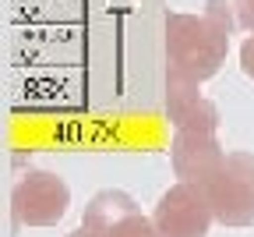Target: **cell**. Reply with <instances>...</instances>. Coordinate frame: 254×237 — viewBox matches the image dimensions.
<instances>
[{"label": "cell", "mask_w": 254, "mask_h": 237, "mask_svg": "<svg viewBox=\"0 0 254 237\" xmlns=\"http://www.w3.org/2000/svg\"><path fill=\"white\" fill-rule=\"evenodd\" d=\"M230 53V32L208 14H166V71H180L194 82L219 75Z\"/></svg>", "instance_id": "obj_1"}, {"label": "cell", "mask_w": 254, "mask_h": 237, "mask_svg": "<svg viewBox=\"0 0 254 237\" xmlns=\"http://www.w3.org/2000/svg\"><path fill=\"white\" fill-rule=\"evenodd\" d=\"M71 209V188L53 170H28L11 188L14 227H57Z\"/></svg>", "instance_id": "obj_2"}, {"label": "cell", "mask_w": 254, "mask_h": 237, "mask_svg": "<svg viewBox=\"0 0 254 237\" xmlns=\"http://www.w3.org/2000/svg\"><path fill=\"white\" fill-rule=\"evenodd\" d=\"M205 198L222 227H254V152H230Z\"/></svg>", "instance_id": "obj_3"}, {"label": "cell", "mask_w": 254, "mask_h": 237, "mask_svg": "<svg viewBox=\"0 0 254 237\" xmlns=\"http://www.w3.org/2000/svg\"><path fill=\"white\" fill-rule=\"evenodd\" d=\"M152 220H155L159 237H208V230L215 223V213H212L201 188L177 181L159 195Z\"/></svg>", "instance_id": "obj_4"}, {"label": "cell", "mask_w": 254, "mask_h": 237, "mask_svg": "<svg viewBox=\"0 0 254 237\" xmlns=\"http://www.w3.org/2000/svg\"><path fill=\"white\" fill-rule=\"evenodd\" d=\"M226 149L219 145L215 134H187V131H173L170 142V159H173V174L180 184H194V188H208L219 170L226 166Z\"/></svg>", "instance_id": "obj_5"}, {"label": "cell", "mask_w": 254, "mask_h": 237, "mask_svg": "<svg viewBox=\"0 0 254 237\" xmlns=\"http://www.w3.org/2000/svg\"><path fill=\"white\" fill-rule=\"evenodd\" d=\"M138 209V202L127 195V191H120V188H103V191H95L88 202H85V216H81V227H88L92 234H106L120 216H127V213H134Z\"/></svg>", "instance_id": "obj_6"}, {"label": "cell", "mask_w": 254, "mask_h": 237, "mask_svg": "<svg viewBox=\"0 0 254 237\" xmlns=\"http://www.w3.org/2000/svg\"><path fill=\"white\" fill-rule=\"evenodd\" d=\"M198 99H201V82L187 78L180 71H166V117H170V124H177Z\"/></svg>", "instance_id": "obj_7"}, {"label": "cell", "mask_w": 254, "mask_h": 237, "mask_svg": "<svg viewBox=\"0 0 254 237\" xmlns=\"http://www.w3.org/2000/svg\"><path fill=\"white\" fill-rule=\"evenodd\" d=\"M219 124H222V114H219V107L212 103V99H198L194 107H190L177 124H173V131H187V134H215L219 131Z\"/></svg>", "instance_id": "obj_8"}, {"label": "cell", "mask_w": 254, "mask_h": 237, "mask_svg": "<svg viewBox=\"0 0 254 237\" xmlns=\"http://www.w3.org/2000/svg\"><path fill=\"white\" fill-rule=\"evenodd\" d=\"M103 237H159V230H155V220L152 216H145L141 209H134V213L120 216Z\"/></svg>", "instance_id": "obj_9"}, {"label": "cell", "mask_w": 254, "mask_h": 237, "mask_svg": "<svg viewBox=\"0 0 254 237\" xmlns=\"http://www.w3.org/2000/svg\"><path fill=\"white\" fill-rule=\"evenodd\" d=\"M205 14L233 36L244 28V0H205Z\"/></svg>", "instance_id": "obj_10"}, {"label": "cell", "mask_w": 254, "mask_h": 237, "mask_svg": "<svg viewBox=\"0 0 254 237\" xmlns=\"http://www.w3.org/2000/svg\"><path fill=\"white\" fill-rule=\"evenodd\" d=\"M240 71L254 82V36H247V39L240 43Z\"/></svg>", "instance_id": "obj_11"}, {"label": "cell", "mask_w": 254, "mask_h": 237, "mask_svg": "<svg viewBox=\"0 0 254 237\" xmlns=\"http://www.w3.org/2000/svg\"><path fill=\"white\" fill-rule=\"evenodd\" d=\"M244 32L254 36V0H244Z\"/></svg>", "instance_id": "obj_12"}, {"label": "cell", "mask_w": 254, "mask_h": 237, "mask_svg": "<svg viewBox=\"0 0 254 237\" xmlns=\"http://www.w3.org/2000/svg\"><path fill=\"white\" fill-rule=\"evenodd\" d=\"M67 237H99V234H92V230H88V227H78V230H71V234H67Z\"/></svg>", "instance_id": "obj_13"}]
</instances>
